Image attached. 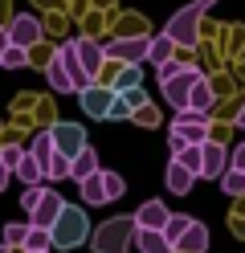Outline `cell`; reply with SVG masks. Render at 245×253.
<instances>
[{
  "label": "cell",
  "mask_w": 245,
  "mask_h": 253,
  "mask_svg": "<svg viewBox=\"0 0 245 253\" xmlns=\"http://www.w3.org/2000/svg\"><path fill=\"white\" fill-rule=\"evenodd\" d=\"M78 61H82V70H86L90 82H98V74H102V61H106V45L98 41V37H78Z\"/></svg>",
  "instance_id": "obj_8"
},
{
  "label": "cell",
  "mask_w": 245,
  "mask_h": 253,
  "mask_svg": "<svg viewBox=\"0 0 245 253\" xmlns=\"http://www.w3.org/2000/svg\"><path fill=\"white\" fill-rule=\"evenodd\" d=\"M139 78H143V74H139V66H123V70H119V78L110 82V90H114V94H123V90H131V86H139Z\"/></svg>",
  "instance_id": "obj_32"
},
{
  "label": "cell",
  "mask_w": 245,
  "mask_h": 253,
  "mask_svg": "<svg viewBox=\"0 0 245 253\" xmlns=\"http://www.w3.org/2000/svg\"><path fill=\"white\" fill-rule=\"evenodd\" d=\"M33 61V49H25V45H8L4 53H0V66L4 70H25Z\"/></svg>",
  "instance_id": "obj_25"
},
{
  "label": "cell",
  "mask_w": 245,
  "mask_h": 253,
  "mask_svg": "<svg viewBox=\"0 0 245 253\" xmlns=\"http://www.w3.org/2000/svg\"><path fill=\"white\" fill-rule=\"evenodd\" d=\"M49 135H53V151L65 155V160H74V155L86 147V126L82 123H53Z\"/></svg>",
  "instance_id": "obj_5"
},
{
  "label": "cell",
  "mask_w": 245,
  "mask_h": 253,
  "mask_svg": "<svg viewBox=\"0 0 245 253\" xmlns=\"http://www.w3.org/2000/svg\"><path fill=\"white\" fill-rule=\"evenodd\" d=\"M102 188H106V204L123 200V192H127V184H123L119 171H102Z\"/></svg>",
  "instance_id": "obj_31"
},
{
  "label": "cell",
  "mask_w": 245,
  "mask_h": 253,
  "mask_svg": "<svg viewBox=\"0 0 245 253\" xmlns=\"http://www.w3.org/2000/svg\"><path fill=\"white\" fill-rule=\"evenodd\" d=\"M0 253H12V249H8V245H4V241H0Z\"/></svg>",
  "instance_id": "obj_43"
},
{
  "label": "cell",
  "mask_w": 245,
  "mask_h": 253,
  "mask_svg": "<svg viewBox=\"0 0 245 253\" xmlns=\"http://www.w3.org/2000/svg\"><path fill=\"white\" fill-rule=\"evenodd\" d=\"M212 102H217V90H212V82H208V78H200V82L188 90V110H200V115H208V110H212Z\"/></svg>",
  "instance_id": "obj_20"
},
{
  "label": "cell",
  "mask_w": 245,
  "mask_h": 253,
  "mask_svg": "<svg viewBox=\"0 0 245 253\" xmlns=\"http://www.w3.org/2000/svg\"><path fill=\"white\" fill-rule=\"evenodd\" d=\"M168 57H176V41L168 33L147 37V61H151V66H159V61H168Z\"/></svg>",
  "instance_id": "obj_22"
},
{
  "label": "cell",
  "mask_w": 245,
  "mask_h": 253,
  "mask_svg": "<svg viewBox=\"0 0 245 253\" xmlns=\"http://www.w3.org/2000/svg\"><path fill=\"white\" fill-rule=\"evenodd\" d=\"M163 180H168V192H172V196H188V192H192V184H196V176H192L184 164H176V160H168V171H163Z\"/></svg>",
  "instance_id": "obj_14"
},
{
  "label": "cell",
  "mask_w": 245,
  "mask_h": 253,
  "mask_svg": "<svg viewBox=\"0 0 245 253\" xmlns=\"http://www.w3.org/2000/svg\"><path fill=\"white\" fill-rule=\"evenodd\" d=\"M188 225H192V216H184V212H168V220H163V229H159V233L176 245V241H180V233H184Z\"/></svg>",
  "instance_id": "obj_29"
},
{
  "label": "cell",
  "mask_w": 245,
  "mask_h": 253,
  "mask_svg": "<svg viewBox=\"0 0 245 253\" xmlns=\"http://www.w3.org/2000/svg\"><path fill=\"white\" fill-rule=\"evenodd\" d=\"M225 168H229V151H225L221 143H212V139H204V143H200V176H212V180H217Z\"/></svg>",
  "instance_id": "obj_13"
},
{
  "label": "cell",
  "mask_w": 245,
  "mask_h": 253,
  "mask_svg": "<svg viewBox=\"0 0 245 253\" xmlns=\"http://www.w3.org/2000/svg\"><path fill=\"white\" fill-rule=\"evenodd\" d=\"M200 78H204V74L196 70V66H188V61H184V70H180L176 78H168V82H159V86H163V98H168V102H172L176 110H184V106H188V90H192L196 82H200Z\"/></svg>",
  "instance_id": "obj_6"
},
{
  "label": "cell",
  "mask_w": 245,
  "mask_h": 253,
  "mask_svg": "<svg viewBox=\"0 0 245 253\" xmlns=\"http://www.w3.org/2000/svg\"><path fill=\"white\" fill-rule=\"evenodd\" d=\"M8 180H12V171H8L4 164H0V192H4V188H8Z\"/></svg>",
  "instance_id": "obj_40"
},
{
  "label": "cell",
  "mask_w": 245,
  "mask_h": 253,
  "mask_svg": "<svg viewBox=\"0 0 245 253\" xmlns=\"http://www.w3.org/2000/svg\"><path fill=\"white\" fill-rule=\"evenodd\" d=\"M45 180H70V160L53 151V155L45 160Z\"/></svg>",
  "instance_id": "obj_30"
},
{
  "label": "cell",
  "mask_w": 245,
  "mask_h": 253,
  "mask_svg": "<svg viewBox=\"0 0 245 253\" xmlns=\"http://www.w3.org/2000/svg\"><path fill=\"white\" fill-rule=\"evenodd\" d=\"M82 188V204H86V209H102L106 204V188H102V168L94 171V176H86L78 184Z\"/></svg>",
  "instance_id": "obj_19"
},
{
  "label": "cell",
  "mask_w": 245,
  "mask_h": 253,
  "mask_svg": "<svg viewBox=\"0 0 245 253\" xmlns=\"http://www.w3.org/2000/svg\"><path fill=\"white\" fill-rule=\"evenodd\" d=\"M21 155H25V147H21V143H0V164H4L8 171L21 164Z\"/></svg>",
  "instance_id": "obj_35"
},
{
  "label": "cell",
  "mask_w": 245,
  "mask_h": 253,
  "mask_svg": "<svg viewBox=\"0 0 245 253\" xmlns=\"http://www.w3.org/2000/svg\"><path fill=\"white\" fill-rule=\"evenodd\" d=\"M106 61H119V66H139V61H147V33L106 41Z\"/></svg>",
  "instance_id": "obj_4"
},
{
  "label": "cell",
  "mask_w": 245,
  "mask_h": 253,
  "mask_svg": "<svg viewBox=\"0 0 245 253\" xmlns=\"http://www.w3.org/2000/svg\"><path fill=\"white\" fill-rule=\"evenodd\" d=\"M53 57L65 66V74H70V82H74V90H86V86H94L90 78H86V70H82V61H78V45L74 41H65V45H57L53 49Z\"/></svg>",
  "instance_id": "obj_10"
},
{
  "label": "cell",
  "mask_w": 245,
  "mask_h": 253,
  "mask_svg": "<svg viewBox=\"0 0 245 253\" xmlns=\"http://www.w3.org/2000/svg\"><path fill=\"white\" fill-rule=\"evenodd\" d=\"M237 126H241V131H245V106L237 110Z\"/></svg>",
  "instance_id": "obj_42"
},
{
  "label": "cell",
  "mask_w": 245,
  "mask_h": 253,
  "mask_svg": "<svg viewBox=\"0 0 245 253\" xmlns=\"http://www.w3.org/2000/svg\"><path fill=\"white\" fill-rule=\"evenodd\" d=\"M135 241V216H110L102 220V229L94 233V253H127Z\"/></svg>",
  "instance_id": "obj_3"
},
{
  "label": "cell",
  "mask_w": 245,
  "mask_h": 253,
  "mask_svg": "<svg viewBox=\"0 0 245 253\" xmlns=\"http://www.w3.org/2000/svg\"><path fill=\"white\" fill-rule=\"evenodd\" d=\"M29 155H37V164L45 168V160L53 155V135H49V131H37V135L29 139Z\"/></svg>",
  "instance_id": "obj_27"
},
{
  "label": "cell",
  "mask_w": 245,
  "mask_h": 253,
  "mask_svg": "<svg viewBox=\"0 0 245 253\" xmlns=\"http://www.w3.org/2000/svg\"><path fill=\"white\" fill-rule=\"evenodd\" d=\"M212 4H217V0H192V4H184V8L168 21L163 33L176 41V49H196V45H200V17H204Z\"/></svg>",
  "instance_id": "obj_1"
},
{
  "label": "cell",
  "mask_w": 245,
  "mask_h": 253,
  "mask_svg": "<svg viewBox=\"0 0 245 253\" xmlns=\"http://www.w3.org/2000/svg\"><path fill=\"white\" fill-rule=\"evenodd\" d=\"M131 115H135V110L127 106V98H123V94H114V98H110V110H106V123H123V119H131Z\"/></svg>",
  "instance_id": "obj_34"
},
{
  "label": "cell",
  "mask_w": 245,
  "mask_h": 253,
  "mask_svg": "<svg viewBox=\"0 0 245 253\" xmlns=\"http://www.w3.org/2000/svg\"><path fill=\"white\" fill-rule=\"evenodd\" d=\"M8 45H12V41H8V29H4V25H0V53H4V49H8Z\"/></svg>",
  "instance_id": "obj_41"
},
{
  "label": "cell",
  "mask_w": 245,
  "mask_h": 253,
  "mask_svg": "<svg viewBox=\"0 0 245 253\" xmlns=\"http://www.w3.org/2000/svg\"><path fill=\"white\" fill-rule=\"evenodd\" d=\"M78 98H82V110H86L90 119H106V110H110V98H114V90L110 86H86V90H78Z\"/></svg>",
  "instance_id": "obj_11"
},
{
  "label": "cell",
  "mask_w": 245,
  "mask_h": 253,
  "mask_svg": "<svg viewBox=\"0 0 245 253\" xmlns=\"http://www.w3.org/2000/svg\"><path fill=\"white\" fill-rule=\"evenodd\" d=\"M172 160H176V164H184L192 176H200V143H184L180 151H172Z\"/></svg>",
  "instance_id": "obj_26"
},
{
  "label": "cell",
  "mask_w": 245,
  "mask_h": 253,
  "mask_svg": "<svg viewBox=\"0 0 245 253\" xmlns=\"http://www.w3.org/2000/svg\"><path fill=\"white\" fill-rule=\"evenodd\" d=\"M155 70H159V82H168V78H176L180 70H184V61H180V57H168V61H159Z\"/></svg>",
  "instance_id": "obj_36"
},
{
  "label": "cell",
  "mask_w": 245,
  "mask_h": 253,
  "mask_svg": "<svg viewBox=\"0 0 245 253\" xmlns=\"http://www.w3.org/2000/svg\"><path fill=\"white\" fill-rule=\"evenodd\" d=\"M4 29H8V41H12V45H25V49L41 45V37H45L41 17H33V12H16V17H12Z\"/></svg>",
  "instance_id": "obj_7"
},
{
  "label": "cell",
  "mask_w": 245,
  "mask_h": 253,
  "mask_svg": "<svg viewBox=\"0 0 245 253\" xmlns=\"http://www.w3.org/2000/svg\"><path fill=\"white\" fill-rule=\"evenodd\" d=\"M217 180H221V188H225V196H245V171H237V168H225Z\"/></svg>",
  "instance_id": "obj_28"
},
{
  "label": "cell",
  "mask_w": 245,
  "mask_h": 253,
  "mask_svg": "<svg viewBox=\"0 0 245 253\" xmlns=\"http://www.w3.org/2000/svg\"><path fill=\"white\" fill-rule=\"evenodd\" d=\"M21 249L25 253H49V249H53V237H49V229H41V225H29Z\"/></svg>",
  "instance_id": "obj_23"
},
{
  "label": "cell",
  "mask_w": 245,
  "mask_h": 253,
  "mask_svg": "<svg viewBox=\"0 0 245 253\" xmlns=\"http://www.w3.org/2000/svg\"><path fill=\"white\" fill-rule=\"evenodd\" d=\"M65 209V200L53 192V188H41V196H37V204L29 209V225H41V229H49L57 220V212Z\"/></svg>",
  "instance_id": "obj_9"
},
{
  "label": "cell",
  "mask_w": 245,
  "mask_h": 253,
  "mask_svg": "<svg viewBox=\"0 0 245 253\" xmlns=\"http://www.w3.org/2000/svg\"><path fill=\"white\" fill-rule=\"evenodd\" d=\"M208 249V229L200 225V220H192V225L180 233V241H176V253H204Z\"/></svg>",
  "instance_id": "obj_15"
},
{
  "label": "cell",
  "mask_w": 245,
  "mask_h": 253,
  "mask_svg": "<svg viewBox=\"0 0 245 253\" xmlns=\"http://www.w3.org/2000/svg\"><path fill=\"white\" fill-rule=\"evenodd\" d=\"M163 220H168V204L163 200H147L135 212V229H163Z\"/></svg>",
  "instance_id": "obj_18"
},
{
  "label": "cell",
  "mask_w": 245,
  "mask_h": 253,
  "mask_svg": "<svg viewBox=\"0 0 245 253\" xmlns=\"http://www.w3.org/2000/svg\"><path fill=\"white\" fill-rule=\"evenodd\" d=\"M98 168H102V164H98V155H94V147L86 143V147H82V151L74 155V160H70V180H74V184H82L86 176H94Z\"/></svg>",
  "instance_id": "obj_16"
},
{
  "label": "cell",
  "mask_w": 245,
  "mask_h": 253,
  "mask_svg": "<svg viewBox=\"0 0 245 253\" xmlns=\"http://www.w3.org/2000/svg\"><path fill=\"white\" fill-rule=\"evenodd\" d=\"M12 176H16V180H21V184L29 188V184H41V180H45V168L37 164V155H29V147H25V155H21V164L12 168Z\"/></svg>",
  "instance_id": "obj_21"
},
{
  "label": "cell",
  "mask_w": 245,
  "mask_h": 253,
  "mask_svg": "<svg viewBox=\"0 0 245 253\" xmlns=\"http://www.w3.org/2000/svg\"><path fill=\"white\" fill-rule=\"evenodd\" d=\"M45 78H49V86H53L57 94H78L74 82H70V74H65V66L57 57H49V66H45Z\"/></svg>",
  "instance_id": "obj_24"
},
{
  "label": "cell",
  "mask_w": 245,
  "mask_h": 253,
  "mask_svg": "<svg viewBox=\"0 0 245 253\" xmlns=\"http://www.w3.org/2000/svg\"><path fill=\"white\" fill-rule=\"evenodd\" d=\"M123 98H127V106H131V110H135V106L143 110V106H147V94H143V86H131V90H123Z\"/></svg>",
  "instance_id": "obj_37"
},
{
  "label": "cell",
  "mask_w": 245,
  "mask_h": 253,
  "mask_svg": "<svg viewBox=\"0 0 245 253\" xmlns=\"http://www.w3.org/2000/svg\"><path fill=\"white\" fill-rule=\"evenodd\" d=\"M37 196H41V184H29V188H25V196H21V209L29 212L33 204H37Z\"/></svg>",
  "instance_id": "obj_38"
},
{
  "label": "cell",
  "mask_w": 245,
  "mask_h": 253,
  "mask_svg": "<svg viewBox=\"0 0 245 253\" xmlns=\"http://www.w3.org/2000/svg\"><path fill=\"white\" fill-rule=\"evenodd\" d=\"M229 168L245 171V143H241V147H233V155H229Z\"/></svg>",
  "instance_id": "obj_39"
},
{
  "label": "cell",
  "mask_w": 245,
  "mask_h": 253,
  "mask_svg": "<svg viewBox=\"0 0 245 253\" xmlns=\"http://www.w3.org/2000/svg\"><path fill=\"white\" fill-rule=\"evenodd\" d=\"M208 139V119H192V123H172V151L184 143H204Z\"/></svg>",
  "instance_id": "obj_12"
},
{
  "label": "cell",
  "mask_w": 245,
  "mask_h": 253,
  "mask_svg": "<svg viewBox=\"0 0 245 253\" xmlns=\"http://www.w3.org/2000/svg\"><path fill=\"white\" fill-rule=\"evenodd\" d=\"M49 237H53V249H78L90 241V220H86V209L78 204H65L57 212V220L49 225Z\"/></svg>",
  "instance_id": "obj_2"
},
{
  "label": "cell",
  "mask_w": 245,
  "mask_h": 253,
  "mask_svg": "<svg viewBox=\"0 0 245 253\" xmlns=\"http://www.w3.org/2000/svg\"><path fill=\"white\" fill-rule=\"evenodd\" d=\"M25 233H29V220H8V225H4V245L8 249H21Z\"/></svg>",
  "instance_id": "obj_33"
},
{
  "label": "cell",
  "mask_w": 245,
  "mask_h": 253,
  "mask_svg": "<svg viewBox=\"0 0 245 253\" xmlns=\"http://www.w3.org/2000/svg\"><path fill=\"white\" fill-rule=\"evenodd\" d=\"M135 245H139V253H176V245L159 229H135Z\"/></svg>",
  "instance_id": "obj_17"
}]
</instances>
